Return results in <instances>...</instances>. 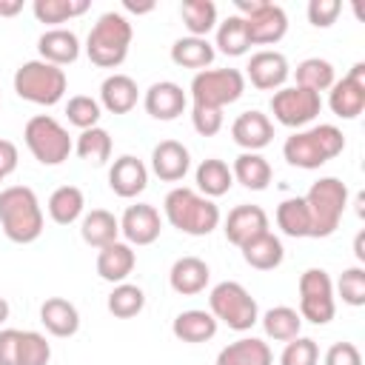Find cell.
Returning a JSON list of instances; mask_svg holds the SVG:
<instances>
[{
	"label": "cell",
	"mask_w": 365,
	"mask_h": 365,
	"mask_svg": "<svg viewBox=\"0 0 365 365\" xmlns=\"http://www.w3.org/2000/svg\"><path fill=\"white\" fill-rule=\"evenodd\" d=\"M123 9H125V11H131V14H148V11H154V0H145V3L123 0Z\"/></svg>",
	"instance_id": "51"
},
{
	"label": "cell",
	"mask_w": 365,
	"mask_h": 365,
	"mask_svg": "<svg viewBox=\"0 0 365 365\" xmlns=\"http://www.w3.org/2000/svg\"><path fill=\"white\" fill-rule=\"evenodd\" d=\"M277 228L294 240L311 237V217H308V205L302 197H288L277 205Z\"/></svg>",
	"instance_id": "36"
},
{
	"label": "cell",
	"mask_w": 365,
	"mask_h": 365,
	"mask_svg": "<svg viewBox=\"0 0 365 365\" xmlns=\"http://www.w3.org/2000/svg\"><path fill=\"white\" fill-rule=\"evenodd\" d=\"M245 74L251 80L254 88L259 91H277L285 86V80L291 77V66H288V57L277 48H259L251 54L248 66H245Z\"/></svg>",
	"instance_id": "14"
},
{
	"label": "cell",
	"mask_w": 365,
	"mask_h": 365,
	"mask_svg": "<svg viewBox=\"0 0 365 365\" xmlns=\"http://www.w3.org/2000/svg\"><path fill=\"white\" fill-rule=\"evenodd\" d=\"M100 114H103L100 103H97L94 97H88V94H74V97H68V103H66V117H68V123H71L74 128H80V131L94 128V125L100 123Z\"/></svg>",
	"instance_id": "42"
},
{
	"label": "cell",
	"mask_w": 365,
	"mask_h": 365,
	"mask_svg": "<svg viewBox=\"0 0 365 365\" xmlns=\"http://www.w3.org/2000/svg\"><path fill=\"white\" fill-rule=\"evenodd\" d=\"M17 160H20L17 145H14L11 140H0V174H3V177H9V174L17 168Z\"/></svg>",
	"instance_id": "50"
},
{
	"label": "cell",
	"mask_w": 365,
	"mask_h": 365,
	"mask_svg": "<svg viewBox=\"0 0 365 365\" xmlns=\"http://www.w3.org/2000/svg\"><path fill=\"white\" fill-rule=\"evenodd\" d=\"M23 143L40 165H60L74 151L68 128L51 114H34L23 128Z\"/></svg>",
	"instance_id": "8"
},
{
	"label": "cell",
	"mask_w": 365,
	"mask_h": 365,
	"mask_svg": "<svg viewBox=\"0 0 365 365\" xmlns=\"http://www.w3.org/2000/svg\"><path fill=\"white\" fill-rule=\"evenodd\" d=\"M237 14L245 20L251 46H274L288 34V14L268 0H234Z\"/></svg>",
	"instance_id": "10"
},
{
	"label": "cell",
	"mask_w": 365,
	"mask_h": 365,
	"mask_svg": "<svg viewBox=\"0 0 365 365\" xmlns=\"http://www.w3.org/2000/svg\"><path fill=\"white\" fill-rule=\"evenodd\" d=\"M88 0H34L31 11L40 23H48L51 29H57V23H66L71 17H80L88 11Z\"/></svg>",
	"instance_id": "41"
},
{
	"label": "cell",
	"mask_w": 365,
	"mask_h": 365,
	"mask_svg": "<svg viewBox=\"0 0 365 365\" xmlns=\"http://www.w3.org/2000/svg\"><path fill=\"white\" fill-rule=\"evenodd\" d=\"M14 91L20 100L34 103V106H57L66 97L68 77L60 66H51L46 60H26L14 71Z\"/></svg>",
	"instance_id": "6"
},
{
	"label": "cell",
	"mask_w": 365,
	"mask_h": 365,
	"mask_svg": "<svg viewBox=\"0 0 365 365\" xmlns=\"http://www.w3.org/2000/svg\"><path fill=\"white\" fill-rule=\"evenodd\" d=\"M339 11H342L339 0H311L308 3V23L317 29H328L336 23Z\"/></svg>",
	"instance_id": "47"
},
{
	"label": "cell",
	"mask_w": 365,
	"mask_h": 365,
	"mask_svg": "<svg viewBox=\"0 0 365 365\" xmlns=\"http://www.w3.org/2000/svg\"><path fill=\"white\" fill-rule=\"evenodd\" d=\"M180 17L191 37H208L217 29V6L211 0H182Z\"/></svg>",
	"instance_id": "40"
},
{
	"label": "cell",
	"mask_w": 365,
	"mask_h": 365,
	"mask_svg": "<svg viewBox=\"0 0 365 365\" xmlns=\"http://www.w3.org/2000/svg\"><path fill=\"white\" fill-rule=\"evenodd\" d=\"M339 299L351 308H362L365 305V268L362 265H351L342 271V277L336 279V291Z\"/></svg>",
	"instance_id": "44"
},
{
	"label": "cell",
	"mask_w": 365,
	"mask_h": 365,
	"mask_svg": "<svg viewBox=\"0 0 365 365\" xmlns=\"http://www.w3.org/2000/svg\"><path fill=\"white\" fill-rule=\"evenodd\" d=\"M322 111V97L302 86H282L271 94V114L285 128H305Z\"/></svg>",
	"instance_id": "12"
},
{
	"label": "cell",
	"mask_w": 365,
	"mask_h": 365,
	"mask_svg": "<svg viewBox=\"0 0 365 365\" xmlns=\"http://www.w3.org/2000/svg\"><path fill=\"white\" fill-rule=\"evenodd\" d=\"M9 314H11V308H9V299H6V297H0V325L9 319Z\"/></svg>",
	"instance_id": "54"
},
{
	"label": "cell",
	"mask_w": 365,
	"mask_h": 365,
	"mask_svg": "<svg viewBox=\"0 0 365 365\" xmlns=\"http://www.w3.org/2000/svg\"><path fill=\"white\" fill-rule=\"evenodd\" d=\"M259 322H262L265 336L274 339V342H288V339L299 336V328H302V317L291 305H274V308H268L259 317Z\"/></svg>",
	"instance_id": "34"
},
{
	"label": "cell",
	"mask_w": 365,
	"mask_h": 365,
	"mask_svg": "<svg viewBox=\"0 0 365 365\" xmlns=\"http://www.w3.org/2000/svg\"><path fill=\"white\" fill-rule=\"evenodd\" d=\"M279 365H319V348L311 336H294L279 354Z\"/></svg>",
	"instance_id": "45"
},
{
	"label": "cell",
	"mask_w": 365,
	"mask_h": 365,
	"mask_svg": "<svg viewBox=\"0 0 365 365\" xmlns=\"http://www.w3.org/2000/svg\"><path fill=\"white\" fill-rule=\"evenodd\" d=\"M194 182H197V191H200L202 197L217 200V197H222V194L231 191V185H234V174H231V165H228L225 160H220V157H208V160H202V163L197 165V171H194Z\"/></svg>",
	"instance_id": "28"
},
{
	"label": "cell",
	"mask_w": 365,
	"mask_h": 365,
	"mask_svg": "<svg viewBox=\"0 0 365 365\" xmlns=\"http://www.w3.org/2000/svg\"><path fill=\"white\" fill-rule=\"evenodd\" d=\"M148 185V168L140 157L134 154H120L111 168H108V188L123 197V200H131L137 194H143Z\"/></svg>",
	"instance_id": "19"
},
{
	"label": "cell",
	"mask_w": 365,
	"mask_h": 365,
	"mask_svg": "<svg viewBox=\"0 0 365 365\" xmlns=\"http://www.w3.org/2000/svg\"><path fill=\"white\" fill-rule=\"evenodd\" d=\"M163 214L171 228L188 234V237H208L222 220L220 205L214 200H208L200 191L185 188V185H177L165 194Z\"/></svg>",
	"instance_id": "2"
},
{
	"label": "cell",
	"mask_w": 365,
	"mask_h": 365,
	"mask_svg": "<svg viewBox=\"0 0 365 365\" xmlns=\"http://www.w3.org/2000/svg\"><path fill=\"white\" fill-rule=\"evenodd\" d=\"M191 125L200 137H214L222 128V111L208 106H191Z\"/></svg>",
	"instance_id": "46"
},
{
	"label": "cell",
	"mask_w": 365,
	"mask_h": 365,
	"mask_svg": "<svg viewBox=\"0 0 365 365\" xmlns=\"http://www.w3.org/2000/svg\"><path fill=\"white\" fill-rule=\"evenodd\" d=\"M191 106H208V108H225L237 103L245 94V74L240 68H205L197 71L191 86Z\"/></svg>",
	"instance_id": "9"
},
{
	"label": "cell",
	"mask_w": 365,
	"mask_h": 365,
	"mask_svg": "<svg viewBox=\"0 0 365 365\" xmlns=\"http://www.w3.org/2000/svg\"><path fill=\"white\" fill-rule=\"evenodd\" d=\"M322 365H362V354L354 342H334L325 351Z\"/></svg>",
	"instance_id": "48"
},
{
	"label": "cell",
	"mask_w": 365,
	"mask_h": 365,
	"mask_svg": "<svg viewBox=\"0 0 365 365\" xmlns=\"http://www.w3.org/2000/svg\"><path fill=\"white\" fill-rule=\"evenodd\" d=\"M231 174H234V182H240L242 188L248 191H265L274 171H271V163L257 154V151H242L234 165H231Z\"/></svg>",
	"instance_id": "31"
},
{
	"label": "cell",
	"mask_w": 365,
	"mask_h": 365,
	"mask_svg": "<svg viewBox=\"0 0 365 365\" xmlns=\"http://www.w3.org/2000/svg\"><path fill=\"white\" fill-rule=\"evenodd\" d=\"M3 180H6V177H3V174H0V182H3Z\"/></svg>",
	"instance_id": "55"
},
{
	"label": "cell",
	"mask_w": 365,
	"mask_h": 365,
	"mask_svg": "<svg viewBox=\"0 0 365 365\" xmlns=\"http://www.w3.org/2000/svg\"><path fill=\"white\" fill-rule=\"evenodd\" d=\"M17 351H20V331L0 328V365H17Z\"/></svg>",
	"instance_id": "49"
},
{
	"label": "cell",
	"mask_w": 365,
	"mask_h": 365,
	"mask_svg": "<svg viewBox=\"0 0 365 365\" xmlns=\"http://www.w3.org/2000/svg\"><path fill=\"white\" fill-rule=\"evenodd\" d=\"M208 311L217 322L228 325L231 331H251L259 322V305L242 282L225 279L217 282L208 294Z\"/></svg>",
	"instance_id": "7"
},
{
	"label": "cell",
	"mask_w": 365,
	"mask_h": 365,
	"mask_svg": "<svg viewBox=\"0 0 365 365\" xmlns=\"http://www.w3.org/2000/svg\"><path fill=\"white\" fill-rule=\"evenodd\" d=\"M217 51H214V43L208 37H180L174 40L171 46V60L180 66V68H197V71H205L211 63H214Z\"/></svg>",
	"instance_id": "32"
},
{
	"label": "cell",
	"mask_w": 365,
	"mask_h": 365,
	"mask_svg": "<svg viewBox=\"0 0 365 365\" xmlns=\"http://www.w3.org/2000/svg\"><path fill=\"white\" fill-rule=\"evenodd\" d=\"M191 168V154L180 140H160L151 148V171L163 182H180Z\"/></svg>",
	"instance_id": "20"
},
{
	"label": "cell",
	"mask_w": 365,
	"mask_h": 365,
	"mask_svg": "<svg viewBox=\"0 0 365 365\" xmlns=\"http://www.w3.org/2000/svg\"><path fill=\"white\" fill-rule=\"evenodd\" d=\"M160 231H163V217L148 202H134L120 217V234L125 237V242L131 248L134 245H151V242H157L160 240Z\"/></svg>",
	"instance_id": "15"
},
{
	"label": "cell",
	"mask_w": 365,
	"mask_h": 365,
	"mask_svg": "<svg viewBox=\"0 0 365 365\" xmlns=\"http://www.w3.org/2000/svg\"><path fill=\"white\" fill-rule=\"evenodd\" d=\"M220 322L211 317V311L205 308H188V311H180L171 322V334L180 339V342H188V345H200V342H208L214 339Z\"/></svg>",
	"instance_id": "26"
},
{
	"label": "cell",
	"mask_w": 365,
	"mask_h": 365,
	"mask_svg": "<svg viewBox=\"0 0 365 365\" xmlns=\"http://www.w3.org/2000/svg\"><path fill=\"white\" fill-rule=\"evenodd\" d=\"M251 48L245 20L240 14H228L222 23H217V37H214V51H222L225 57H242Z\"/></svg>",
	"instance_id": "35"
},
{
	"label": "cell",
	"mask_w": 365,
	"mask_h": 365,
	"mask_svg": "<svg viewBox=\"0 0 365 365\" xmlns=\"http://www.w3.org/2000/svg\"><path fill=\"white\" fill-rule=\"evenodd\" d=\"M214 365H274V354L259 336H240L220 348Z\"/></svg>",
	"instance_id": "27"
},
{
	"label": "cell",
	"mask_w": 365,
	"mask_h": 365,
	"mask_svg": "<svg viewBox=\"0 0 365 365\" xmlns=\"http://www.w3.org/2000/svg\"><path fill=\"white\" fill-rule=\"evenodd\" d=\"M131 40H134L131 20L123 11H106L97 17V23L86 37V54L100 68H117L128 57Z\"/></svg>",
	"instance_id": "4"
},
{
	"label": "cell",
	"mask_w": 365,
	"mask_h": 365,
	"mask_svg": "<svg viewBox=\"0 0 365 365\" xmlns=\"http://www.w3.org/2000/svg\"><path fill=\"white\" fill-rule=\"evenodd\" d=\"M328 106L339 120H356L365 111V63H354L342 80H334Z\"/></svg>",
	"instance_id": "13"
},
{
	"label": "cell",
	"mask_w": 365,
	"mask_h": 365,
	"mask_svg": "<svg viewBox=\"0 0 365 365\" xmlns=\"http://www.w3.org/2000/svg\"><path fill=\"white\" fill-rule=\"evenodd\" d=\"M354 254H356L359 262H365V231L356 234V240H354Z\"/></svg>",
	"instance_id": "53"
},
{
	"label": "cell",
	"mask_w": 365,
	"mask_h": 365,
	"mask_svg": "<svg viewBox=\"0 0 365 365\" xmlns=\"http://www.w3.org/2000/svg\"><path fill=\"white\" fill-rule=\"evenodd\" d=\"M23 11V0H0V17H14Z\"/></svg>",
	"instance_id": "52"
},
{
	"label": "cell",
	"mask_w": 365,
	"mask_h": 365,
	"mask_svg": "<svg viewBox=\"0 0 365 365\" xmlns=\"http://www.w3.org/2000/svg\"><path fill=\"white\" fill-rule=\"evenodd\" d=\"M143 106H145L148 117L168 123V120H177V117L185 111L188 94H185L182 86L174 83V80H157V83H151V86L145 88Z\"/></svg>",
	"instance_id": "16"
},
{
	"label": "cell",
	"mask_w": 365,
	"mask_h": 365,
	"mask_svg": "<svg viewBox=\"0 0 365 365\" xmlns=\"http://www.w3.org/2000/svg\"><path fill=\"white\" fill-rule=\"evenodd\" d=\"M311 217V237H331L348 208V185L339 177H319L302 197Z\"/></svg>",
	"instance_id": "5"
},
{
	"label": "cell",
	"mask_w": 365,
	"mask_h": 365,
	"mask_svg": "<svg viewBox=\"0 0 365 365\" xmlns=\"http://www.w3.org/2000/svg\"><path fill=\"white\" fill-rule=\"evenodd\" d=\"M46 208L57 225H71V222L83 220V214H86V194L77 185H60L51 191Z\"/></svg>",
	"instance_id": "33"
},
{
	"label": "cell",
	"mask_w": 365,
	"mask_h": 365,
	"mask_svg": "<svg viewBox=\"0 0 365 365\" xmlns=\"http://www.w3.org/2000/svg\"><path fill=\"white\" fill-rule=\"evenodd\" d=\"M51 359V342L40 331H20V351L17 365H48Z\"/></svg>",
	"instance_id": "43"
},
{
	"label": "cell",
	"mask_w": 365,
	"mask_h": 365,
	"mask_svg": "<svg viewBox=\"0 0 365 365\" xmlns=\"http://www.w3.org/2000/svg\"><path fill=\"white\" fill-rule=\"evenodd\" d=\"M240 251H242L245 265H251V268H257V271H274V268H279L282 259H285L282 240H279L277 234H271V231L254 237V240L245 242Z\"/></svg>",
	"instance_id": "29"
},
{
	"label": "cell",
	"mask_w": 365,
	"mask_h": 365,
	"mask_svg": "<svg viewBox=\"0 0 365 365\" xmlns=\"http://www.w3.org/2000/svg\"><path fill=\"white\" fill-rule=\"evenodd\" d=\"M299 317L311 325H328L336 314L334 282L325 268H308L299 274Z\"/></svg>",
	"instance_id": "11"
},
{
	"label": "cell",
	"mask_w": 365,
	"mask_h": 365,
	"mask_svg": "<svg viewBox=\"0 0 365 365\" xmlns=\"http://www.w3.org/2000/svg\"><path fill=\"white\" fill-rule=\"evenodd\" d=\"M43 225H46L43 205L29 185L0 188V228L11 242L29 245L40 240Z\"/></svg>",
	"instance_id": "1"
},
{
	"label": "cell",
	"mask_w": 365,
	"mask_h": 365,
	"mask_svg": "<svg viewBox=\"0 0 365 365\" xmlns=\"http://www.w3.org/2000/svg\"><path fill=\"white\" fill-rule=\"evenodd\" d=\"M342 148H345L342 131L336 125H331V123H319V125L294 131L282 143V157L294 168L314 171V168H322L328 160L339 157Z\"/></svg>",
	"instance_id": "3"
},
{
	"label": "cell",
	"mask_w": 365,
	"mask_h": 365,
	"mask_svg": "<svg viewBox=\"0 0 365 365\" xmlns=\"http://www.w3.org/2000/svg\"><path fill=\"white\" fill-rule=\"evenodd\" d=\"M40 322L51 336H74L80 331V311L66 297H48L40 305Z\"/></svg>",
	"instance_id": "25"
},
{
	"label": "cell",
	"mask_w": 365,
	"mask_h": 365,
	"mask_svg": "<svg viewBox=\"0 0 365 365\" xmlns=\"http://www.w3.org/2000/svg\"><path fill=\"white\" fill-rule=\"evenodd\" d=\"M80 237H83L86 245L100 251V248H106L108 242H114L120 237V220L106 208H91L80 220Z\"/></svg>",
	"instance_id": "30"
},
{
	"label": "cell",
	"mask_w": 365,
	"mask_h": 365,
	"mask_svg": "<svg viewBox=\"0 0 365 365\" xmlns=\"http://www.w3.org/2000/svg\"><path fill=\"white\" fill-rule=\"evenodd\" d=\"M106 308L117 319H131L145 308V291L134 282H117L106 299Z\"/></svg>",
	"instance_id": "39"
},
{
	"label": "cell",
	"mask_w": 365,
	"mask_h": 365,
	"mask_svg": "<svg viewBox=\"0 0 365 365\" xmlns=\"http://www.w3.org/2000/svg\"><path fill=\"white\" fill-rule=\"evenodd\" d=\"M222 231H225V240H228L231 245L242 248V245L251 242L254 237L271 231V228H268V214H265V208H259V205L242 202V205H237V208L228 211V217H225V222H222Z\"/></svg>",
	"instance_id": "17"
},
{
	"label": "cell",
	"mask_w": 365,
	"mask_h": 365,
	"mask_svg": "<svg viewBox=\"0 0 365 365\" xmlns=\"http://www.w3.org/2000/svg\"><path fill=\"white\" fill-rule=\"evenodd\" d=\"M294 80H297L294 86H302L308 91L322 94V91H328L334 86L336 74H334V66L328 60H322V57H305L302 63H297Z\"/></svg>",
	"instance_id": "38"
},
{
	"label": "cell",
	"mask_w": 365,
	"mask_h": 365,
	"mask_svg": "<svg viewBox=\"0 0 365 365\" xmlns=\"http://www.w3.org/2000/svg\"><path fill=\"white\" fill-rule=\"evenodd\" d=\"M231 140L242 148V151H262L265 145H271L274 140V123L268 114L251 108L237 114V120L231 123Z\"/></svg>",
	"instance_id": "18"
},
{
	"label": "cell",
	"mask_w": 365,
	"mask_h": 365,
	"mask_svg": "<svg viewBox=\"0 0 365 365\" xmlns=\"http://www.w3.org/2000/svg\"><path fill=\"white\" fill-rule=\"evenodd\" d=\"M208 279H211V268L200 257H180V259H174V265L168 271L171 291H177L182 297H194V294L205 291Z\"/></svg>",
	"instance_id": "24"
},
{
	"label": "cell",
	"mask_w": 365,
	"mask_h": 365,
	"mask_svg": "<svg viewBox=\"0 0 365 365\" xmlns=\"http://www.w3.org/2000/svg\"><path fill=\"white\" fill-rule=\"evenodd\" d=\"M137 97H140L137 80L114 71L100 83V100L97 103H100V108H106L111 114H128L137 106Z\"/></svg>",
	"instance_id": "23"
},
{
	"label": "cell",
	"mask_w": 365,
	"mask_h": 365,
	"mask_svg": "<svg viewBox=\"0 0 365 365\" xmlns=\"http://www.w3.org/2000/svg\"><path fill=\"white\" fill-rule=\"evenodd\" d=\"M37 51H40V60L51 63V66H68L80 57V37L71 31V29H46L37 40Z\"/></svg>",
	"instance_id": "22"
},
{
	"label": "cell",
	"mask_w": 365,
	"mask_h": 365,
	"mask_svg": "<svg viewBox=\"0 0 365 365\" xmlns=\"http://www.w3.org/2000/svg\"><path fill=\"white\" fill-rule=\"evenodd\" d=\"M74 151L83 163L88 165H106L111 160V134L103 128V125H94V128H86L77 134L74 140Z\"/></svg>",
	"instance_id": "37"
},
{
	"label": "cell",
	"mask_w": 365,
	"mask_h": 365,
	"mask_svg": "<svg viewBox=\"0 0 365 365\" xmlns=\"http://www.w3.org/2000/svg\"><path fill=\"white\" fill-rule=\"evenodd\" d=\"M134 265H137L134 248H131L128 242H120V240H114V242H108L106 248H100V251H97V262H94L100 279H106V282H111V285L125 282L128 274L134 271Z\"/></svg>",
	"instance_id": "21"
}]
</instances>
